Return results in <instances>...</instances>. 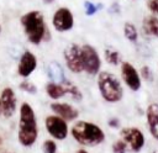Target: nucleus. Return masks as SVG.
Here are the masks:
<instances>
[{"label":"nucleus","mask_w":158,"mask_h":153,"mask_svg":"<svg viewBox=\"0 0 158 153\" xmlns=\"http://www.w3.org/2000/svg\"><path fill=\"white\" fill-rule=\"evenodd\" d=\"M77 153H88V152H86L85 149H79V151H78Z\"/></svg>","instance_id":"29"},{"label":"nucleus","mask_w":158,"mask_h":153,"mask_svg":"<svg viewBox=\"0 0 158 153\" xmlns=\"http://www.w3.org/2000/svg\"><path fill=\"white\" fill-rule=\"evenodd\" d=\"M147 122L151 134L158 139V104H151L147 109Z\"/></svg>","instance_id":"14"},{"label":"nucleus","mask_w":158,"mask_h":153,"mask_svg":"<svg viewBox=\"0 0 158 153\" xmlns=\"http://www.w3.org/2000/svg\"><path fill=\"white\" fill-rule=\"evenodd\" d=\"M141 75H142V78L146 79V80H152V79H153L152 72H151V69H149L147 65L142 67V69H141Z\"/></svg>","instance_id":"26"},{"label":"nucleus","mask_w":158,"mask_h":153,"mask_svg":"<svg viewBox=\"0 0 158 153\" xmlns=\"http://www.w3.org/2000/svg\"><path fill=\"white\" fill-rule=\"evenodd\" d=\"M121 138L130 146L132 152H138L144 146V136L137 127H126L121 130Z\"/></svg>","instance_id":"8"},{"label":"nucleus","mask_w":158,"mask_h":153,"mask_svg":"<svg viewBox=\"0 0 158 153\" xmlns=\"http://www.w3.org/2000/svg\"><path fill=\"white\" fill-rule=\"evenodd\" d=\"M43 152L44 153H56L57 152V144L51 139L46 141L43 143Z\"/></svg>","instance_id":"24"},{"label":"nucleus","mask_w":158,"mask_h":153,"mask_svg":"<svg viewBox=\"0 0 158 153\" xmlns=\"http://www.w3.org/2000/svg\"><path fill=\"white\" fill-rule=\"evenodd\" d=\"M20 89L23 90V91H27V93H31V94H35L37 91V88L28 80H23L21 84H20Z\"/></svg>","instance_id":"23"},{"label":"nucleus","mask_w":158,"mask_h":153,"mask_svg":"<svg viewBox=\"0 0 158 153\" xmlns=\"http://www.w3.org/2000/svg\"><path fill=\"white\" fill-rule=\"evenodd\" d=\"M46 128L48 133L57 138V139H64L68 134V126L64 118L60 116H48L46 118Z\"/></svg>","instance_id":"9"},{"label":"nucleus","mask_w":158,"mask_h":153,"mask_svg":"<svg viewBox=\"0 0 158 153\" xmlns=\"http://www.w3.org/2000/svg\"><path fill=\"white\" fill-rule=\"evenodd\" d=\"M46 91H47L48 96L52 99H59L65 95V90H64V86L62 85V83H56V81L48 83L46 85Z\"/></svg>","instance_id":"17"},{"label":"nucleus","mask_w":158,"mask_h":153,"mask_svg":"<svg viewBox=\"0 0 158 153\" xmlns=\"http://www.w3.org/2000/svg\"><path fill=\"white\" fill-rule=\"evenodd\" d=\"M19 142L25 146H32L38 136L36 116L30 104L23 102L20 107V121H19Z\"/></svg>","instance_id":"1"},{"label":"nucleus","mask_w":158,"mask_h":153,"mask_svg":"<svg viewBox=\"0 0 158 153\" xmlns=\"http://www.w3.org/2000/svg\"><path fill=\"white\" fill-rule=\"evenodd\" d=\"M118 125H120V122L116 118H112L109 121V126H111V127H118Z\"/></svg>","instance_id":"27"},{"label":"nucleus","mask_w":158,"mask_h":153,"mask_svg":"<svg viewBox=\"0 0 158 153\" xmlns=\"http://www.w3.org/2000/svg\"><path fill=\"white\" fill-rule=\"evenodd\" d=\"M0 101H1V112L4 114V116L5 117L12 116L16 110V96L11 88H5L1 91Z\"/></svg>","instance_id":"11"},{"label":"nucleus","mask_w":158,"mask_h":153,"mask_svg":"<svg viewBox=\"0 0 158 153\" xmlns=\"http://www.w3.org/2000/svg\"><path fill=\"white\" fill-rule=\"evenodd\" d=\"M21 25H22L25 33L31 43L40 44L43 41L47 28H46L43 15L40 11L33 10V11L25 14L21 17Z\"/></svg>","instance_id":"3"},{"label":"nucleus","mask_w":158,"mask_h":153,"mask_svg":"<svg viewBox=\"0 0 158 153\" xmlns=\"http://www.w3.org/2000/svg\"><path fill=\"white\" fill-rule=\"evenodd\" d=\"M53 27L59 32H65L73 28L74 26V16L68 7H59L52 19Z\"/></svg>","instance_id":"7"},{"label":"nucleus","mask_w":158,"mask_h":153,"mask_svg":"<svg viewBox=\"0 0 158 153\" xmlns=\"http://www.w3.org/2000/svg\"><path fill=\"white\" fill-rule=\"evenodd\" d=\"M0 112H1V101H0Z\"/></svg>","instance_id":"30"},{"label":"nucleus","mask_w":158,"mask_h":153,"mask_svg":"<svg viewBox=\"0 0 158 153\" xmlns=\"http://www.w3.org/2000/svg\"><path fill=\"white\" fill-rule=\"evenodd\" d=\"M51 109L53 110V112H56L65 121H73L79 116L78 110L65 102H53L51 104Z\"/></svg>","instance_id":"13"},{"label":"nucleus","mask_w":158,"mask_h":153,"mask_svg":"<svg viewBox=\"0 0 158 153\" xmlns=\"http://www.w3.org/2000/svg\"><path fill=\"white\" fill-rule=\"evenodd\" d=\"M105 59L107 63L112 65H117L120 63V53L115 49H106L105 51Z\"/></svg>","instance_id":"20"},{"label":"nucleus","mask_w":158,"mask_h":153,"mask_svg":"<svg viewBox=\"0 0 158 153\" xmlns=\"http://www.w3.org/2000/svg\"><path fill=\"white\" fill-rule=\"evenodd\" d=\"M72 136L83 146H96L105 139L104 131L95 123L86 121H78L72 127Z\"/></svg>","instance_id":"2"},{"label":"nucleus","mask_w":158,"mask_h":153,"mask_svg":"<svg viewBox=\"0 0 158 153\" xmlns=\"http://www.w3.org/2000/svg\"><path fill=\"white\" fill-rule=\"evenodd\" d=\"M147 7L153 15H158V0H148L147 1Z\"/></svg>","instance_id":"25"},{"label":"nucleus","mask_w":158,"mask_h":153,"mask_svg":"<svg viewBox=\"0 0 158 153\" xmlns=\"http://www.w3.org/2000/svg\"><path fill=\"white\" fill-rule=\"evenodd\" d=\"M153 153H158V151H156V152H153Z\"/></svg>","instance_id":"31"},{"label":"nucleus","mask_w":158,"mask_h":153,"mask_svg":"<svg viewBox=\"0 0 158 153\" xmlns=\"http://www.w3.org/2000/svg\"><path fill=\"white\" fill-rule=\"evenodd\" d=\"M121 74H122L123 81L131 90L137 91L141 88V78L138 75V72L131 63L123 62L121 64Z\"/></svg>","instance_id":"10"},{"label":"nucleus","mask_w":158,"mask_h":153,"mask_svg":"<svg viewBox=\"0 0 158 153\" xmlns=\"http://www.w3.org/2000/svg\"><path fill=\"white\" fill-rule=\"evenodd\" d=\"M81 56H83L84 70L90 75L98 74L101 67V60L96 49L90 44H84L81 46Z\"/></svg>","instance_id":"6"},{"label":"nucleus","mask_w":158,"mask_h":153,"mask_svg":"<svg viewBox=\"0 0 158 153\" xmlns=\"http://www.w3.org/2000/svg\"><path fill=\"white\" fill-rule=\"evenodd\" d=\"M100 9V6L99 5H96V4H94V2H91V1H84V11H85V15H88V16H91V15H94V14H96V11Z\"/></svg>","instance_id":"21"},{"label":"nucleus","mask_w":158,"mask_h":153,"mask_svg":"<svg viewBox=\"0 0 158 153\" xmlns=\"http://www.w3.org/2000/svg\"><path fill=\"white\" fill-rule=\"evenodd\" d=\"M126 151H127V143L122 138L116 141L112 144V152L114 153H126Z\"/></svg>","instance_id":"22"},{"label":"nucleus","mask_w":158,"mask_h":153,"mask_svg":"<svg viewBox=\"0 0 158 153\" xmlns=\"http://www.w3.org/2000/svg\"><path fill=\"white\" fill-rule=\"evenodd\" d=\"M48 75L56 83H62L63 80H65L63 69H62L60 64H58L57 62H51L48 64Z\"/></svg>","instance_id":"16"},{"label":"nucleus","mask_w":158,"mask_h":153,"mask_svg":"<svg viewBox=\"0 0 158 153\" xmlns=\"http://www.w3.org/2000/svg\"><path fill=\"white\" fill-rule=\"evenodd\" d=\"M64 60L68 69L73 73H81L84 70L83 64V56H81V47L75 43L69 44L64 49Z\"/></svg>","instance_id":"5"},{"label":"nucleus","mask_w":158,"mask_h":153,"mask_svg":"<svg viewBox=\"0 0 158 153\" xmlns=\"http://www.w3.org/2000/svg\"><path fill=\"white\" fill-rule=\"evenodd\" d=\"M98 86L101 96L107 102H117L123 96V90L118 79L111 73L101 72L98 76Z\"/></svg>","instance_id":"4"},{"label":"nucleus","mask_w":158,"mask_h":153,"mask_svg":"<svg viewBox=\"0 0 158 153\" xmlns=\"http://www.w3.org/2000/svg\"><path fill=\"white\" fill-rule=\"evenodd\" d=\"M123 35L125 37L131 41V42H136L137 38H138V33H137V28L133 23L131 22H126L125 26H123Z\"/></svg>","instance_id":"19"},{"label":"nucleus","mask_w":158,"mask_h":153,"mask_svg":"<svg viewBox=\"0 0 158 153\" xmlns=\"http://www.w3.org/2000/svg\"><path fill=\"white\" fill-rule=\"evenodd\" d=\"M143 31L146 35L153 36V37H158V17L154 15L151 16H146L143 19Z\"/></svg>","instance_id":"15"},{"label":"nucleus","mask_w":158,"mask_h":153,"mask_svg":"<svg viewBox=\"0 0 158 153\" xmlns=\"http://www.w3.org/2000/svg\"><path fill=\"white\" fill-rule=\"evenodd\" d=\"M54 0H43V2H46V4H51V2H53Z\"/></svg>","instance_id":"28"},{"label":"nucleus","mask_w":158,"mask_h":153,"mask_svg":"<svg viewBox=\"0 0 158 153\" xmlns=\"http://www.w3.org/2000/svg\"><path fill=\"white\" fill-rule=\"evenodd\" d=\"M36 67H37V59H36L35 54L31 53L30 51H26L20 58L17 72H19V74L21 76L26 78L36 69Z\"/></svg>","instance_id":"12"},{"label":"nucleus","mask_w":158,"mask_h":153,"mask_svg":"<svg viewBox=\"0 0 158 153\" xmlns=\"http://www.w3.org/2000/svg\"><path fill=\"white\" fill-rule=\"evenodd\" d=\"M62 85L64 86V90H65V95H69L72 99L77 100V101H80L83 99V94L81 91L79 90V88L73 84L72 81L69 80H63L62 81Z\"/></svg>","instance_id":"18"}]
</instances>
